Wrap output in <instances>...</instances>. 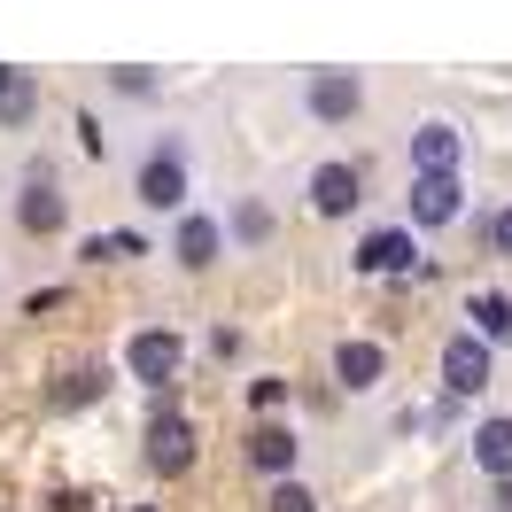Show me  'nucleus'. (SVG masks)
Wrapping results in <instances>:
<instances>
[{"instance_id":"f257e3e1","label":"nucleus","mask_w":512,"mask_h":512,"mask_svg":"<svg viewBox=\"0 0 512 512\" xmlns=\"http://www.w3.org/2000/svg\"><path fill=\"white\" fill-rule=\"evenodd\" d=\"M443 388H450V396H481V388H489V342L450 334V342H443Z\"/></svg>"},{"instance_id":"f03ea898","label":"nucleus","mask_w":512,"mask_h":512,"mask_svg":"<svg viewBox=\"0 0 512 512\" xmlns=\"http://www.w3.org/2000/svg\"><path fill=\"white\" fill-rule=\"evenodd\" d=\"M458 210H466L458 171H427V179H412V225H450Z\"/></svg>"},{"instance_id":"7ed1b4c3","label":"nucleus","mask_w":512,"mask_h":512,"mask_svg":"<svg viewBox=\"0 0 512 512\" xmlns=\"http://www.w3.org/2000/svg\"><path fill=\"white\" fill-rule=\"evenodd\" d=\"M125 365H132V381H171L179 373V334L171 326H148V334H132V350H125Z\"/></svg>"},{"instance_id":"20e7f679","label":"nucleus","mask_w":512,"mask_h":512,"mask_svg":"<svg viewBox=\"0 0 512 512\" xmlns=\"http://www.w3.org/2000/svg\"><path fill=\"white\" fill-rule=\"evenodd\" d=\"M357 109H365V86H357L350 70H311V117L319 125H342Z\"/></svg>"},{"instance_id":"39448f33","label":"nucleus","mask_w":512,"mask_h":512,"mask_svg":"<svg viewBox=\"0 0 512 512\" xmlns=\"http://www.w3.org/2000/svg\"><path fill=\"white\" fill-rule=\"evenodd\" d=\"M148 466H156V474H187L194 466V427L179 412H163L156 427H148Z\"/></svg>"},{"instance_id":"423d86ee","label":"nucleus","mask_w":512,"mask_h":512,"mask_svg":"<svg viewBox=\"0 0 512 512\" xmlns=\"http://www.w3.org/2000/svg\"><path fill=\"white\" fill-rule=\"evenodd\" d=\"M140 202H148V210H179V202H187V163L179 156H148L140 163Z\"/></svg>"},{"instance_id":"0eeeda50","label":"nucleus","mask_w":512,"mask_h":512,"mask_svg":"<svg viewBox=\"0 0 512 512\" xmlns=\"http://www.w3.org/2000/svg\"><path fill=\"white\" fill-rule=\"evenodd\" d=\"M412 264H419V249H412V233H396V225L357 241V272H412Z\"/></svg>"},{"instance_id":"6e6552de","label":"nucleus","mask_w":512,"mask_h":512,"mask_svg":"<svg viewBox=\"0 0 512 512\" xmlns=\"http://www.w3.org/2000/svg\"><path fill=\"white\" fill-rule=\"evenodd\" d=\"M16 218H24V233H63V194H55V179H47V171H32V179H24Z\"/></svg>"},{"instance_id":"1a4fd4ad","label":"nucleus","mask_w":512,"mask_h":512,"mask_svg":"<svg viewBox=\"0 0 512 512\" xmlns=\"http://www.w3.org/2000/svg\"><path fill=\"white\" fill-rule=\"evenodd\" d=\"M311 210H319V218L357 210V171L350 163H319V171H311Z\"/></svg>"},{"instance_id":"9d476101","label":"nucleus","mask_w":512,"mask_h":512,"mask_svg":"<svg viewBox=\"0 0 512 512\" xmlns=\"http://www.w3.org/2000/svg\"><path fill=\"white\" fill-rule=\"evenodd\" d=\"M412 163H419V179H427V171H458V125H419Z\"/></svg>"},{"instance_id":"9b49d317","label":"nucleus","mask_w":512,"mask_h":512,"mask_svg":"<svg viewBox=\"0 0 512 512\" xmlns=\"http://www.w3.org/2000/svg\"><path fill=\"white\" fill-rule=\"evenodd\" d=\"M474 466H481V474H497V481L512 474V419H481V427H474Z\"/></svg>"},{"instance_id":"f8f14e48","label":"nucleus","mask_w":512,"mask_h":512,"mask_svg":"<svg viewBox=\"0 0 512 512\" xmlns=\"http://www.w3.org/2000/svg\"><path fill=\"white\" fill-rule=\"evenodd\" d=\"M249 466H256V474H280V481H288L295 435H288V427H256V435H249Z\"/></svg>"},{"instance_id":"ddd939ff","label":"nucleus","mask_w":512,"mask_h":512,"mask_svg":"<svg viewBox=\"0 0 512 512\" xmlns=\"http://www.w3.org/2000/svg\"><path fill=\"white\" fill-rule=\"evenodd\" d=\"M381 342H342V350H334V373H342V388H373L381 381Z\"/></svg>"},{"instance_id":"4468645a","label":"nucleus","mask_w":512,"mask_h":512,"mask_svg":"<svg viewBox=\"0 0 512 512\" xmlns=\"http://www.w3.org/2000/svg\"><path fill=\"white\" fill-rule=\"evenodd\" d=\"M218 218H179V264H194V272H202V264H218Z\"/></svg>"},{"instance_id":"2eb2a0df","label":"nucleus","mask_w":512,"mask_h":512,"mask_svg":"<svg viewBox=\"0 0 512 512\" xmlns=\"http://www.w3.org/2000/svg\"><path fill=\"white\" fill-rule=\"evenodd\" d=\"M466 319L481 326V342H512V303H505V295H497V288H481Z\"/></svg>"},{"instance_id":"dca6fc26","label":"nucleus","mask_w":512,"mask_h":512,"mask_svg":"<svg viewBox=\"0 0 512 512\" xmlns=\"http://www.w3.org/2000/svg\"><path fill=\"white\" fill-rule=\"evenodd\" d=\"M32 109H39V86L24 78V70H8V86H0V117H8V125H24Z\"/></svg>"},{"instance_id":"f3484780","label":"nucleus","mask_w":512,"mask_h":512,"mask_svg":"<svg viewBox=\"0 0 512 512\" xmlns=\"http://www.w3.org/2000/svg\"><path fill=\"white\" fill-rule=\"evenodd\" d=\"M264 512H319V497H311L303 481H280V489L264 497Z\"/></svg>"},{"instance_id":"a211bd4d","label":"nucleus","mask_w":512,"mask_h":512,"mask_svg":"<svg viewBox=\"0 0 512 512\" xmlns=\"http://www.w3.org/2000/svg\"><path fill=\"white\" fill-rule=\"evenodd\" d=\"M233 233H241V241H264V233H272L264 202H241V210H233Z\"/></svg>"},{"instance_id":"6ab92c4d","label":"nucleus","mask_w":512,"mask_h":512,"mask_svg":"<svg viewBox=\"0 0 512 512\" xmlns=\"http://www.w3.org/2000/svg\"><path fill=\"white\" fill-rule=\"evenodd\" d=\"M94 388H101V373H70V381L55 388V404H63V412H70V404H86V396H94Z\"/></svg>"},{"instance_id":"aec40b11","label":"nucleus","mask_w":512,"mask_h":512,"mask_svg":"<svg viewBox=\"0 0 512 512\" xmlns=\"http://www.w3.org/2000/svg\"><path fill=\"white\" fill-rule=\"evenodd\" d=\"M249 404H256V412H280V404H288V381H256Z\"/></svg>"},{"instance_id":"412c9836","label":"nucleus","mask_w":512,"mask_h":512,"mask_svg":"<svg viewBox=\"0 0 512 512\" xmlns=\"http://www.w3.org/2000/svg\"><path fill=\"white\" fill-rule=\"evenodd\" d=\"M489 241H497V256H512V210H497V218H489Z\"/></svg>"},{"instance_id":"4be33fe9","label":"nucleus","mask_w":512,"mask_h":512,"mask_svg":"<svg viewBox=\"0 0 512 512\" xmlns=\"http://www.w3.org/2000/svg\"><path fill=\"white\" fill-rule=\"evenodd\" d=\"M55 512H86V497H78V489H63V497H55Z\"/></svg>"},{"instance_id":"5701e85b","label":"nucleus","mask_w":512,"mask_h":512,"mask_svg":"<svg viewBox=\"0 0 512 512\" xmlns=\"http://www.w3.org/2000/svg\"><path fill=\"white\" fill-rule=\"evenodd\" d=\"M497 512H512V474H505V481H497Z\"/></svg>"},{"instance_id":"b1692460","label":"nucleus","mask_w":512,"mask_h":512,"mask_svg":"<svg viewBox=\"0 0 512 512\" xmlns=\"http://www.w3.org/2000/svg\"><path fill=\"white\" fill-rule=\"evenodd\" d=\"M132 512H163V505H132Z\"/></svg>"}]
</instances>
